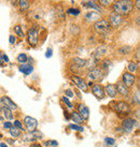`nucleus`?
<instances>
[{
	"label": "nucleus",
	"mask_w": 140,
	"mask_h": 147,
	"mask_svg": "<svg viewBox=\"0 0 140 147\" xmlns=\"http://www.w3.org/2000/svg\"><path fill=\"white\" fill-rule=\"evenodd\" d=\"M103 89H105V94H108V96L111 97V98H116V96H118L116 86L114 85V84H108Z\"/></svg>",
	"instance_id": "nucleus-14"
},
{
	"label": "nucleus",
	"mask_w": 140,
	"mask_h": 147,
	"mask_svg": "<svg viewBox=\"0 0 140 147\" xmlns=\"http://www.w3.org/2000/svg\"><path fill=\"white\" fill-rule=\"evenodd\" d=\"M134 7L136 8L137 11H139V10H140V0H136V1H135V3H134Z\"/></svg>",
	"instance_id": "nucleus-40"
},
{
	"label": "nucleus",
	"mask_w": 140,
	"mask_h": 147,
	"mask_svg": "<svg viewBox=\"0 0 140 147\" xmlns=\"http://www.w3.org/2000/svg\"><path fill=\"white\" fill-rule=\"evenodd\" d=\"M9 42H10V44L11 45H14L15 44V42H16V37L13 36V34H11V36L9 37Z\"/></svg>",
	"instance_id": "nucleus-35"
},
{
	"label": "nucleus",
	"mask_w": 140,
	"mask_h": 147,
	"mask_svg": "<svg viewBox=\"0 0 140 147\" xmlns=\"http://www.w3.org/2000/svg\"><path fill=\"white\" fill-rule=\"evenodd\" d=\"M105 75L106 73L100 68H95L93 70H90V72L87 73V76L91 78L92 81H101Z\"/></svg>",
	"instance_id": "nucleus-6"
},
{
	"label": "nucleus",
	"mask_w": 140,
	"mask_h": 147,
	"mask_svg": "<svg viewBox=\"0 0 140 147\" xmlns=\"http://www.w3.org/2000/svg\"><path fill=\"white\" fill-rule=\"evenodd\" d=\"M116 90H118V94H122V96H124V97L129 96V88H128L127 86L124 85L122 81L118 82V84H116Z\"/></svg>",
	"instance_id": "nucleus-15"
},
{
	"label": "nucleus",
	"mask_w": 140,
	"mask_h": 147,
	"mask_svg": "<svg viewBox=\"0 0 140 147\" xmlns=\"http://www.w3.org/2000/svg\"><path fill=\"white\" fill-rule=\"evenodd\" d=\"M80 10L79 9H75V8H69L67 10V14H69V15H73V16H79L80 15Z\"/></svg>",
	"instance_id": "nucleus-29"
},
{
	"label": "nucleus",
	"mask_w": 140,
	"mask_h": 147,
	"mask_svg": "<svg viewBox=\"0 0 140 147\" xmlns=\"http://www.w3.org/2000/svg\"><path fill=\"white\" fill-rule=\"evenodd\" d=\"M9 131H10V134L12 135L13 138H18V136H21V130L15 128V127L12 126L9 129Z\"/></svg>",
	"instance_id": "nucleus-27"
},
{
	"label": "nucleus",
	"mask_w": 140,
	"mask_h": 147,
	"mask_svg": "<svg viewBox=\"0 0 140 147\" xmlns=\"http://www.w3.org/2000/svg\"><path fill=\"white\" fill-rule=\"evenodd\" d=\"M46 145H48V146H52V144H51V141H48V142H46Z\"/></svg>",
	"instance_id": "nucleus-48"
},
{
	"label": "nucleus",
	"mask_w": 140,
	"mask_h": 147,
	"mask_svg": "<svg viewBox=\"0 0 140 147\" xmlns=\"http://www.w3.org/2000/svg\"><path fill=\"white\" fill-rule=\"evenodd\" d=\"M132 52V47L130 46H126V45H124V46H122V47H120L119 49H118V53L121 54V55H127V54H129Z\"/></svg>",
	"instance_id": "nucleus-25"
},
{
	"label": "nucleus",
	"mask_w": 140,
	"mask_h": 147,
	"mask_svg": "<svg viewBox=\"0 0 140 147\" xmlns=\"http://www.w3.org/2000/svg\"><path fill=\"white\" fill-rule=\"evenodd\" d=\"M94 29L97 33L100 34H108L111 31V26L109 24V22L105 18H99L98 21L94 23Z\"/></svg>",
	"instance_id": "nucleus-2"
},
{
	"label": "nucleus",
	"mask_w": 140,
	"mask_h": 147,
	"mask_svg": "<svg viewBox=\"0 0 140 147\" xmlns=\"http://www.w3.org/2000/svg\"><path fill=\"white\" fill-rule=\"evenodd\" d=\"M92 92H93V94H94L97 99H99V100H103V99L105 98V96H106L105 89L103 88V86H100V85L92 86Z\"/></svg>",
	"instance_id": "nucleus-11"
},
{
	"label": "nucleus",
	"mask_w": 140,
	"mask_h": 147,
	"mask_svg": "<svg viewBox=\"0 0 140 147\" xmlns=\"http://www.w3.org/2000/svg\"><path fill=\"white\" fill-rule=\"evenodd\" d=\"M2 112H3L5 119L12 120V119H13V111L12 110H10V109H8V107H4V106H3V109H2Z\"/></svg>",
	"instance_id": "nucleus-24"
},
{
	"label": "nucleus",
	"mask_w": 140,
	"mask_h": 147,
	"mask_svg": "<svg viewBox=\"0 0 140 147\" xmlns=\"http://www.w3.org/2000/svg\"><path fill=\"white\" fill-rule=\"evenodd\" d=\"M3 54L0 52V67H3L4 65V61H3V57H2Z\"/></svg>",
	"instance_id": "nucleus-41"
},
{
	"label": "nucleus",
	"mask_w": 140,
	"mask_h": 147,
	"mask_svg": "<svg viewBox=\"0 0 140 147\" xmlns=\"http://www.w3.org/2000/svg\"><path fill=\"white\" fill-rule=\"evenodd\" d=\"M109 24L111 27L113 28H119L121 25L123 24V16L122 15H120V14H116V13L112 12L110 13V15H109Z\"/></svg>",
	"instance_id": "nucleus-4"
},
{
	"label": "nucleus",
	"mask_w": 140,
	"mask_h": 147,
	"mask_svg": "<svg viewBox=\"0 0 140 147\" xmlns=\"http://www.w3.org/2000/svg\"><path fill=\"white\" fill-rule=\"evenodd\" d=\"M72 60H73L74 65H77L78 68H83V67H85V65H86V60H85V59H82V58L75 57V58H73Z\"/></svg>",
	"instance_id": "nucleus-22"
},
{
	"label": "nucleus",
	"mask_w": 140,
	"mask_h": 147,
	"mask_svg": "<svg viewBox=\"0 0 140 147\" xmlns=\"http://www.w3.org/2000/svg\"><path fill=\"white\" fill-rule=\"evenodd\" d=\"M71 81L74 83V85L77 86L78 88L83 90L84 92H86L87 90H88V86H87L86 82H85L82 78H80L78 75H72V76H71Z\"/></svg>",
	"instance_id": "nucleus-7"
},
{
	"label": "nucleus",
	"mask_w": 140,
	"mask_h": 147,
	"mask_svg": "<svg viewBox=\"0 0 140 147\" xmlns=\"http://www.w3.org/2000/svg\"><path fill=\"white\" fill-rule=\"evenodd\" d=\"M97 2H98L101 7H109V5L111 4L112 0H97Z\"/></svg>",
	"instance_id": "nucleus-31"
},
{
	"label": "nucleus",
	"mask_w": 140,
	"mask_h": 147,
	"mask_svg": "<svg viewBox=\"0 0 140 147\" xmlns=\"http://www.w3.org/2000/svg\"><path fill=\"white\" fill-rule=\"evenodd\" d=\"M20 71L25 75H30L33 72V67L31 65H27V63H23L20 65Z\"/></svg>",
	"instance_id": "nucleus-18"
},
{
	"label": "nucleus",
	"mask_w": 140,
	"mask_h": 147,
	"mask_svg": "<svg viewBox=\"0 0 140 147\" xmlns=\"http://www.w3.org/2000/svg\"><path fill=\"white\" fill-rule=\"evenodd\" d=\"M127 70L129 73H136L138 71V63H136L135 61H130L127 65Z\"/></svg>",
	"instance_id": "nucleus-23"
},
{
	"label": "nucleus",
	"mask_w": 140,
	"mask_h": 147,
	"mask_svg": "<svg viewBox=\"0 0 140 147\" xmlns=\"http://www.w3.org/2000/svg\"><path fill=\"white\" fill-rule=\"evenodd\" d=\"M69 128L71 129V130H73V131H79V132H83V131H84V129H83V127L79 126L78 123H70V125H69Z\"/></svg>",
	"instance_id": "nucleus-30"
},
{
	"label": "nucleus",
	"mask_w": 140,
	"mask_h": 147,
	"mask_svg": "<svg viewBox=\"0 0 140 147\" xmlns=\"http://www.w3.org/2000/svg\"><path fill=\"white\" fill-rule=\"evenodd\" d=\"M139 21H140V18H139V16H137V18H136V23H137V26H139V25H140Z\"/></svg>",
	"instance_id": "nucleus-45"
},
{
	"label": "nucleus",
	"mask_w": 140,
	"mask_h": 147,
	"mask_svg": "<svg viewBox=\"0 0 140 147\" xmlns=\"http://www.w3.org/2000/svg\"><path fill=\"white\" fill-rule=\"evenodd\" d=\"M134 1L133 0H116L111 4L112 12L120 14L122 16L128 15L134 11Z\"/></svg>",
	"instance_id": "nucleus-1"
},
{
	"label": "nucleus",
	"mask_w": 140,
	"mask_h": 147,
	"mask_svg": "<svg viewBox=\"0 0 140 147\" xmlns=\"http://www.w3.org/2000/svg\"><path fill=\"white\" fill-rule=\"evenodd\" d=\"M81 5L85 9L95 10L96 12H101V11H103V8H101V5L97 2V0H82V1H81Z\"/></svg>",
	"instance_id": "nucleus-5"
},
{
	"label": "nucleus",
	"mask_w": 140,
	"mask_h": 147,
	"mask_svg": "<svg viewBox=\"0 0 140 147\" xmlns=\"http://www.w3.org/2000/svg\"><path fill=\"white\" fill-rule=\"evenodd\" d=\"M1 120H2V117H1V116H0V121H1Z\"/></svg>",
	"instance_id": "nucleus-52"
},
{
	"label": "nucleus",
	"mask_w": 140,
	"mask_h": 147,
	"mask_svg": "<svg viewBox=\"0 0 140 147\" xmlns=\"http://www.w3.org/2000/svg\"><path fill=\"white\" fill-rule=\"evenodd\" d=\"M62 100L64 101V103H65V104H66V105L68 106L69 109H72V107H73V105H72V103H71V102L69 101V100H68V98H67L66 96H64Z\"/></svg>",
	"instance_id": "nucleus-33"
},
{
	"label": "nucleus",
	"mask_w": 140,
	"mask_h": 147,
	"mask_svg": "<svg viewBox=\"0 0 140 147\" xmlns=\"http://www.w3.org/2000/svg\"><path fill=\"white\" fill-rule=\"evenodd\" d=\"M14 127L17 128V129H20L21 131L24 130V129H23V125H22V123L20 120H14Z\"/></svg>",
	"instance_id": "nucleus-34"
},
{
	"label": "nucleus",
	"mask_w": 140,
	"mask_h": 147,
	"mask_svg": "<svg viewBox=\"0 0 140 147\" xmlns=\"http://www.w3.org/2000/svg\"><path fill=\"white\" fill-rule=\"evenodd\" d=\"M99 18H100V14H99V12H94V11L87 12L86 14H85V16H84V20H85L86 22H88V23L98 21Z\"/></svg>",
	"instance_id": "nucleus-17"
},
{
	"label": "nucleus",
	"mask_w": 140,
	"mask_h": 147,
	"mask_svg": "<svg viewBox=\"0 0 140 147\" xmlns=\"http://www.w3.org/2000/svg\"><path fill=\"white\" fill-rule=\"evenodd\" d=\"M31 147H41V146H40V145H33Z\"/></svg>",
	"instance_id": "nucleus-51"
},
{
	"label": "nucleus",
	"mask_w": 140,
	"mask_h": 147,
	"mask_svg": "<svg viewBox=\"0 0 140 147\" xmlns=\"http://www.w3.org/2000/svg\"><path fill=\"white\" fill-rule=\"evenodd\" d=\"M111 68H112V62L110 59H105V60H103L101 63H100V69L103 70L105 73L109 72Z\"/></svg>",
	"instance_id": "nucleus-20"
},
{
	"label": "nucleus",
	"mask_w": 140,
	"mask_h": 147,
	"mask_svg": "<svg viewBox=\"0 0 140 147\" xmlns=\"http://www.w3.org/2000/svg\"><path fill=\"white\" fill-rule=\"evenodd\" d=\"M2 109H3V105H2V103L0 101V112H2Z\"/></svg>",
	"instance_id": "nucleus-49"
},
{
	"label": "nucleus",
	"mask_w": 140,
	"mask_h": 147,
	"mask_svg": "<svg viewBox=\"0 0 140 147\" xmlns=\"http://www.w3.org/2000/svg\"><path fill=\"white\" fill-rule=\"evenodd\" d=\"M24 121H25V125H26V127H27V130H28L29 132H31V131H33V130H36V129H37L38 121L33 118V117L26 116V117L24 118Z\"/></svg>",
	"instance_id": "nucleus-10"
},
{
	"label": "nucleus",
	"mask_w": 140,
	"mask_h": 147,
	"mask_svg": "<svg viewBox=\"0 0 140 147\" xmlns=\"http://www.w3.org/2000/svg\"><path fill=\"white\" fill-rule=\"evenodd\" d=\"M134 102H136L137 105H139V102H140V100H139V91H137L136 96H134Z\"/></svg>",
	"instance_id": "nucleus-36"
},
{
	"label": "nucleus",
	"mask_w": 140,
	"mask_h": 147,
	"mask_svg": "<svg viewBox=\"0 0 140 147\" xmlns=\"http://www.w3.org/2000/svg\"><path fill=\"white\" fill-rule=\"evenodd\" d=\"M0 101H1L2 105H3L4 107H8V109H10V110H12V111H16L17 110L16 104L13 102L12 100L9 98V97H7V96L2 97V98L0 99Z\"/></svg>",
	"instance_id": "nucleus-13"
},
{
	"label": "nucleus",
	"mask_w": 140,
	"mask_h": 147,
	"mask_svg": "<svg viewBox=\"0 0 140 147\" xmlns=\"http://www.w3.org/2000/svg\"><path fill=\"white\" fill-rule=\"evenodd\" d=\"M93 85H94V83H93V82H90L88 84H87V86H90L91 88H92V86H93Z\"/></svg>",
	"instance_id": "nucleus-50"
},
{
	"label": "nucleus",
	"mask_w": 140,
	"mask_h": 147,
	"mask_svg": "<svg viewBox=\"0 0 140 147\" xmlns=\"http://www.w3.org/2000/svg\"><path fill=\"white\" fill-rule=\"evenodd\" d=\"M136 75L129 72H125L122 76V82L125 86H127L128 88H130L132 86H134L135 82H136Z\"/></svg>",
	"instance_id": "nucleus-8"
},
{
	"label": "nucleus",
	"mask_w": 140,
	"mask_h": 147,
	"mask_svg": "<svg viewBox=\"0 0 140 147\" xmlns=\"http://www.w3.org/2000/svg\"><path fill=\"white\" fill-rule=\"evenodd\" d=\"M17 3L22 12H26L30 8V0H17Z\"/></svg>",
	"instance_id": "nucleus-19"
},
{
	"label": "nucleus",
	"mask_w": 140,
	"mask_h": 147,
	"mask_svg": "<svg viewBox=\"0 0 140 147\" xmlns=\"http://www.w3.org/2000/svg\"><path fill=\"white\" fill-rule=\"evenodd\" d=\"M78 112H79V114H80V116H81L84 120H86V119L90 118V109H88L85 104L80 103L78 105Z\"/></svg>",
	"instance_id": "nucleus-12"
},
{
	"label": "nucleus",
	"mask_w": 140,
	"mask_h": 147,
	"mask_svg": "<svg viewBox=\"0 0 140 147\" xmlns=\"http://www.w3.org/2000/svg\"><path fill=\"white\" fill-rule=\"evenodd\" d=\"M139 49H137V52H136V60L137 61H139Z\"/></svg>",
	"instance_id": "nucleus-44"
},
{
	"label": "nucleus",
	"mask_w": 140,
	"mask_h": 147,
	"mask_svg": "<svg viewBox=\"0 0 140 147\" xmlns=\"http://www.w3.org/2000/svg\"><path fill=\"white\" fill-rule=\"evenodd\" d=\"M65 117H66V118L68 119V120H69L70 117H69V115H68V113H67V112H65Z\"/></svg>",
	"instance_id": "nucleus-47"
},
{
	"label": "nucleus",
	"mask_w": 140,
	"mask_h": 147,
	"mask_svg": "<svg viewBox=\"0 0 140 147\" xmlns=\"http://www.w3.org/2000/svg\"><path fill=\"white\" fill-rule=\"evenodd\" d=\"M27 40L28 43L31 47L37 46L38 42H39V28L37 26H33L28 30L27 32Z\"/></svg>",
	"instance_id": "nucleus-3"
},
{
	"label": "nucleus",
	"mask_w": 140,
	"mask_h": 147,
	"mask_svg": "<svg viewBox=\"0 0 140 147\" xmlns=\"http://www.w3.org/2000/svg\"><path fill=\"white\" fill-rule=\"evenodd\" d=\"M105 144L106 145H109V146H112V145H114L116 144V140L112 139V138H105Z\"/></svg>",
	"instance_id": "nucleus-32"
},
{
	"label": "nucleus",
	"mask_w": 140,
	"mask_h": 147,
	"mask_svg": "<svg viewBox=\"0 0 140 147\" xmlns=\"http://www.w3.org/2000/svg\"><path fill=\"white\" fill-rule=\"evenodd\" d=\"M71 120H73L74 123H78V125H80V123H82L84 121V119L77 112H72V114H71Z\"/></svg>",
	"instance_id": "nucleus-21"
},
{
	"label": "nucleus",
	"mask_w": 140,
	"mask_h": 147,
	"mask_svg": "<svg viewBox=\"0 0 140 147\" xmlns=\"http://www.w3.org/2000/svg\"><path fill=\"white\" fill-rule=\"evenodd\" d=\"M16 60L20 62L21 65H23V63H26V62L28 61V56H27L25 53H22V54H20V55L17 56Z\"/></svg>",
	"instance_id": "nucleus-28"
},
{
	"label": "nucleus",
	"mask_w": 140,
	"mask_h": 147,
	"mask_svg": "<svg viewBox=\"0 0 140 147\" xmlns=\"http://www.w3.org/2000/svg\"><path fill=\"white\" fill-rule=\"evenodd\" d=\"M51 144H52V146H53V147L58 146V143L56 142V141H51Z\"/></svg>",
	"instance_id": "nucleus-43"
},
{
	"label": "nucleus",
	"mask_w": 140,
	"mask_h": 147,
	"mask_svg": "<svg viewBox=\"0 0 140 147\" xmlns=\"http://www.w3.org/2000/svg\"><path fill=\"white\" fill-rule=\"evenodd\" d=\"M116 110L120 113H129V105H128V103L124 102V101H120V102H116Z\"/></svg>",
	"instance_id": "nucleus-16"
},
{
	"label": "nucleus",
	"mask_w": 140,
	"mask_h": 147,
	"mask_svg": "<svg viewBox=\"0 0 140 147\" xmlns=\"http://www.w3.org/2000/svg\"><path fill=\"white\" fill-rule=\"evenodd\" d=\"M2 57H3V61L5 62V63H8V62H9V57H8V56L3 54V55H2Z\"/></svg>",
	"instance_id": "nucleus-42"
},
{
	"label": "nucleus",
	"mask_w": 140,
	"mask_h": 147,
	"mask_svg": "<svg viewBox=\"0 0 140 147\" xmlns=\"http://www.w3.org/2000/svg\"><path fill=\"white\" fill-rule=\"evenodd\" d=\"M65 94H66L67 97H69V98H72V97H73V92H72V90L71 89H66Z\"/></svg>",
	"instance_id": "nucleus-38"
},
{
	"label": "nucleus",
	"mask_w": 140,
	"mask_h": 147,
	"mask_svg": "<svg viewBox=\"0 0 140 147\" xmlns=\"http://www.w3.org/2000/svg\"><path fill=\"white\" fill-rule=\"evenodd\" d=\"M13 125H12V123H10V121H7V123H3V127H4V129H10L11 127H12Z\"/></svg>",
	"instance_id": "nucleus-39"
},
{
	"label": "nucleus",
	"mask_w": 140,
	"mask_h": 147,
	"mask_svg": "<svg viewBox=\"0 0 140 147\" xmlns=\"http://www.w3.org/2000/svg\"><path fill=\"white\" fill-rule=\"evenodd\" d=\"M13 30H14V32L16 33L20 38L25 37V33H24V31H23V28H22V26H20V25H15V26L13 27Z\"/></svg>",
	"instance_id": "nucleus-26"
},
{
	"label": "nucleus",
	"mask_w": 140,
	"mask_h": 147,
	"mask_svg": "<svg viewBox=\"0 0 140 147\" xmlns=\"http://www.w3.org/2000/svg\"><path fill=\"white\" fill-rule=\"evenodd\" d=\"M137 120L133 118H125L122 123V128H123V131L125 132H132L134 127L136 126Z\"/></svg>",
	"instance_id": "nucleus-9"
},
{
	"label": "nucleus",
	"mask_w": 140,
	"mask_h": 147,
	"mask_svg": "<svg viewBox=\"0 0 140 147\" xmlns=\"http://www.w3.org/2000/svg\"><path fill=\"white\" fill-rule=\"evenodd\" d=\"M0 147H8V145H7L5 143H1L0 144Z\"/></svg>",
	"instance_id": "nucleus-46"
},
{
	"label": "nucleus",
	"mask_w": 140,
	"mask_h": 147,
	"mask_svg": "<svg viewBox=\"0 0 140 147\" xmlns=\"http://www.w3.org/2000/svg\"><path fill=\"white\" fill-rule=\"evenodd\" d=\"M52 55H53V51H52V49H46V58H51V57H52Z\"/></svg>",
	"instance_id": "nucleus-37"
}]
</instances>
